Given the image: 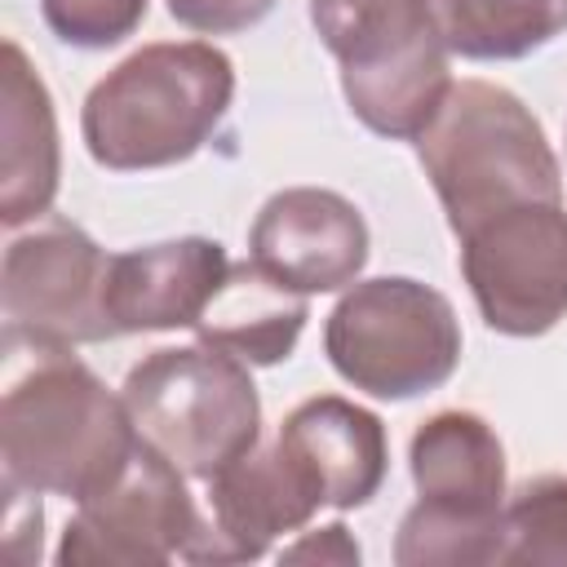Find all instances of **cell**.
I'll list each match as a JSON object with an SVG mask.
<instances>
[{"label": "cell", "instance_id": "obj_1", "mask_svg": "<svg viewBox=\"0 0 567 567\" xmlns=\"http://www.w3.org/2000/svg\"><path fill=\"white\" fill-rule=\"evenodd\" d=\"M9 341V337H4ZM27 359H9L0 399V461L4 487L35 496L89 501L137 452V425L124 394L71 354V346L18 341Z\"/></svg>", "mask_w": 567, "mask_h": 567}, {"label": "cell", "instance_id": "obj_2", "mask_svg": "<svg viewBox=\"0 0 567 567\" xmlns=\"http://www.w3.org/2000/svg\"><path fill=\"white\" fill-rule=\"evenodd\" d=\"M235 62L204 40H159L111 66L84 97L80 133L93 164L111 173L190 159L226 120Z\"/></svg>", "mask_w": 567, "mask_h": 567}, {"label": "cell", "instance_id": "obj_3", "mask_svg": "<svg viewBox=\"0 0 567 567\" xmlns=\"http://www.w3.org/2000/svg\"><path fill=\"white\" fill-rule=\"evenodd\" d=\"M412 142L456 239L505 208L563 199V168L540 120L501 84H452Z\"/></svg>", "mask_w": 567, "mask_h": 567}, {"label": "cell", "instance_id": "obj_4", "mask_svg": "<svg viewBox=\"0 0 567 567\" xmlns=\"http://www.w3.org/2000/svg\"><path fill=\"white\" fill-rule=\"evenodd\" d=\"M310 22L363 128L403 142L430 124L452 89L434 0H310Z\"/></svg>", "mask_w": 567, "mask_h": 567}, {"label": "cell", "instance_id": "obj_5", "mask_svg": "<svg viewBox=\"0 0 567 567\" xmlns=\"http://www.w3.org/2000/svg\"><path fill=\"white\" fill-rule=\"evenodd\" d=\"M137 439L186 478L208 483L261 439V399L248 363L217 346H159L124 377Z\"/></svg>", "mask_w": 567, "mask_h": 567}, {"label": "cell", "instance_id": "obj_6", "mask_svg": "<svg viewBox=\"0 0 567 567\" xmlns=\"http://www.w3.org/2000/svg\"><path fill=\"white\" fill-rule=\"evenodd\" d=\"M416 505L394 536L399 567L496 563L505 509V447L478 412H434L416 425L412 447Z\"/></svg>", "mask_w": 567, "mask_h": 567}, {"label": "cell", "instance_id": "obj_7", "mask_svg": "<svg viewBox=\"0 0 567 567\" xmlns=\"http://www.w3.org/2000/svg\"><path fill=\"white\" fill-rule=\"evenodd\" d=\"M328 363L372 399H416L439 390L461 363V319L452 301L408 275L354 284L323 328Z\"/></svg>", "mask_w": 567, "mask_h": 567}, {"label": "cell", "instance_id": "obj_8", "mask_svg": "<svg viewBox=\"0 0 567 567\" xmlns=\"http://www.w3.org/2000/svg\"><path fill=\"white\" fill-rule=\"evenodd\" d=\"M111 257L66 217H40L27 235H13L0 270L4 337L49 346L111 341L106 315Z\"/></svg>", "mask_w": 567, "mask_h": 567}, {"label": "cell", "instance_id": "obj_9", "mask_svg": "<svg viewBox=\"0 0 567 567\" xmlns=\"http://www.w3.org/2000/svg\"><path fill=\"white\" fill-rule=\"evenodd\" d=\"M461 275L492 332L540 337L567 315V213L518 204L461 235Z\"/></svg>", "mask_w": 567, "mask_h": 567}, {"label": "cell", "instance_id": "obj_10", "mask_svg": "<svg viewBox=\"0 0 567 567\" xmlns=\"http://www.w3.org/2000/svg\"><path fill=\"white\" fill-rule=\"evenodd\" d=\"M199 532V501L186 492V474L155 447L137 443L115 483L75 505L58 563L62 567H159L186 558Z\"/></svg>", "mask_w": 567, "mask_h": 567}, {"label": "cell", "instance_id": "obj_11", "mask_svg": "<svg viewBox=\"0 0 567 567\" xmlns=\"http://www.w3.org/2000/svg\"><path fill=\"white\" fill-rule=\"evenodd\" d=\"M248 248L257 266L297 292H337L354 284L368 261V221L337 190L288 186L261 204Z\"/></svg>", "mask_w": 567, "mask_h": 567}, {"label": "cell", "instance_id": "obj_12", "mask_svg": "<svg viewBox=\"0 0 567 567\" xmlns=\"http://www.w3.org/2000/svg\"><path fill=\"white\" fill-rule=\"evenodd\" d=\"M319 514V501L297 478L288 456L252 447L235 465L208 478L199 505V532L186 549V563H252L279 536L306 527Z\"/></svg>", "mask_w": 567, "mask_h": 567}, {"label": "cell", "instance_id": "obj_13", "mask_svg": "<svg viewBox=\"0 0 567 567\" xmlns=\"http://www.w3.org/2000/svg\"><path fill=\"white\" fill-rule=\"evenodd\" d=\"M275 447L310 487L319 509H359L385 483V425L377 412L341 394H315L297 403L284 416Z\"/></svg>", "mask_w": 567, "mask_h": 567}, {"label": "cell", "instance_id": "obj_14", "mask_svg": "<svg viewBox=\"0 0 567 567\" xmlns=\"http://www.w3.org/2000/svg\"><path fill=\"white\" fill-rule=\"evenodd\" d=\"M226 270V248L204 235L115 252L106 266V315L115 337L195 328L204 306L217 297Z\"/></svg>", "mask_w": 567, "mask_h": 567}, {"label": "cell", "instance_id": "obj_15", "mask_svg": "<svg viewBox=\"0 0 567 567\" xmlns=\"http://www.w3.org/2000/svg\"><path fill=\"white\" fill-rule=\"evenodd\" d=\"M62 151L53 97L22 53L18 40H4L0 62V221L13 230L40 221L58 195Z\"/></svg>", "mask_w": 567, "mask_h": 567}, {"label": "cell", "instance_id": "obj_16", "mask_svg": "<svg viewBox=\"0 0 567 567\" xmlns=\"http://www.w3.org/2000/svg\"><path fill=\"white\" fill-rule=\"evenodd\" d=\"M306 319H310L306 292H297L292 284H284L279 275H270L248 257V261H230L217 297L195 319V337L252 368H270L297 350Z\"/></svg>", "mask_w": 567, "mask_h": 567}, {"label": "cell", "instance_id": "obj_17", "mask_svg": "<svg viewBox=\"0 0 567 567\" xmlns=\"http://www.w3.org/2000/svg\"><path fill=\"white\" fill-rule=\"evenodd\" d=\"M452 53L470 62H514L567 31V0H434Z\"/></svg>", "mask_w": 567, "mask_h": 567}, {"label": "cell", "instance_id": "obj_18", "mask_svg": "<svg viewBox=\"0 0 567 567\" xmlns=\"http://www.w3.org/2000/svg\"><path fill=\"white\" fill-rule=\"evenodd\" d=\"M496 563L567 567V474H536L505 496Z\"/></svg>", "mask_w": 567, "mask_h": 567}, {"label": "cell", "instance_id": "obj_19", "mask_svg": "<svg viewBox=\"0 0 567 567\" xmlns=\"http://www.w3.org/2000/svg\"><path fill=\"white\" fill-rule=\"evenodd\" d=\"M44 27L71 49H111L137 31L146 0H40Z\"/></svg>", "mask_w": 567, "mask_h": 567}, {"label": "cell", "instance_id": "obj_20", "mask_svg": "<svg viewBox=\"0 0 567 567\" xmlns=\"http://www.w3.org/2000/svg\"><path fill=\"white\" fill-rule=\"evenodd\" d=\"M279 0H168V13L199 35H235L257 27Z\"/></svg>", "mask_w": 567, "mask_h": 567}, {"label": "cell", "instance_id": "obj_21", "mask_svg": "<svg viewBox=\"0 0 567 567\" xmlns=\"http://www.w3.org/2000/svg\"><path fill=\"white\" fill-rule=\"evenodd\" d=\"M9 496V514H4V554L13 567H27L40 558V527H44V514H40V496L35 492H18V487H4Z\"/></svg>", "mask_w": 567, "mask_h": 567}, {"label": "cell", "instance_id": "obj_22", "mask_svg": "<svg viewBox=\"0 0 567 567\" xmlns=\"http://www.w3.org/2000/svg\"><path fill=\"white\" fill-rule=\"evenodd\" d=\"M279 563H359V540L346 523H328L319 532H306L301 540L279 549Z\"/></svg>", "mask_w": 567, "mask_h": 567}]
</instances>
